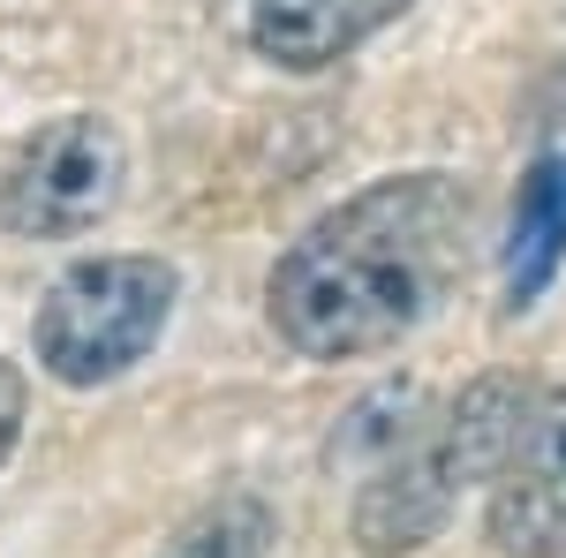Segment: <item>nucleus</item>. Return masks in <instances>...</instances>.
Returning <instances> with one entry per match:
<instances>
[{
  "label": "nucleus",
  "instance_id": "8",
  "mask_svg": "<svg viewBox=\"0 0 566 558\" xmlns=\"http://www.w3.org/2000/svg\"><path fill=\"white\" fill-rule=\"evenodd\" d=\"M23 400H31L23 370H15V362H0V461L15 453V430H23Z\"/></svg>",
  "mask_w": 566,
  "mask_h": 558
},
{
  "label": "nucleus",
  "instance_id": "3",
  "mask_svg": "<svg viewBox=\"0 0 566 558\" xmlns=\"http://www.w3.org/2000/svg\"><path fill=\"white\" fill-rule=\"evenodd\" d=\"M175 264L167 257H84L69 264L53 287H45L39 317H31V347H39V370L61 386H106L136 370L167 317H175Z\"/></svg>",
  "mask_w": 566,
  "mask_h": 558
},
{
  "label": "nucleus",
  "instance_id": "4",
  "mask_svg": "<svg viewBox=\"0 0 566 558\" xmlns=\"http://www.w3.org/2000/svg\"><path fill=\"white\" fill-rule=\"evenodd\" d=\"M122 181H129V144L106 114L39 122L15 144V159L0 167V227L23 242L91 234L122 204Z\"/></svg>",
  "mask_w": 566,
  "mask_h": 558
},
{
  "label": "nucleus",
  "instance_id": "6",
  "mask_svg": "<svg viewBox=\"0 0 566 558\" xmlns=\"http://www.w3.org/2000/svg\"><path fill=\"white\" fill-rule=\"evenodd\" d=\"M408 0H250V45L280 69H333L378 39Z\"/></svg>",
  "mask_w": 566,
  "mask_h": 558
},
{
  "label": "nucleus",
  "instance_id": "1",
  "mask_svg": "<svg viewBox=\"0 0 566 558\" xmlns=\"http://www.w3.org/2000/svg\"><path fill=\"white\" fill-rule=\"evenodd\" d=\"M476 197L453 173H386L340 212L303 227L272 280V333L310 362H348L431 325L469 272Z\"/></svg>",
  "mask_w": 566,
  "mask_h": 558
},
{
  "label": "nucleus",
  "instance_id": "7",
  "mask_svg": "<svg viewBox=\"0 0 566 558\" xmlns=\"http://www.w3.org/2000/svg\"><path fill=\"white\" fill-rule=\"evenodd\" d=\"M566 257V151H544L522 173L514 197V227H506V309H528L559 280Z\"/></svg>",
  "mask_w": 566,
  "mask_h": 558
},
{
  "label": "nucleus",
  "instance_id": "5",
  "mask_svg": "<svg viewBox=\"0 0 566 558\" xmlns=\"http://www.w3.org/2000/svg\"><path fill=\"white\" fill-rule=\"evenodd\" d=\"M483 528L499 558H566V386L528 400L506 461L491 468Z\"/></svg>",
  "mask_w": 566,
  "mask_h": 558
},
{
  "label": "nucleus",
  "instance_id": "2",
  "mask_svg": "<svg viewBox=\"0 0 566 558\" xmlns=\"http://www.w3.org/2000/svg\"><path fill=\"white\" fill-rule=\"evenodd\" d=\"M522 415H528V392L506 370L461 386L431 423L408 430L378 468H363V491H355V514H348L355 544L370 558L423 551L438 528L453 520L461 491L469 483H491V468L506 461Z\"/></svg>",
  "mask_w": 566,
  "mask_h": 558
}]
</instances>
